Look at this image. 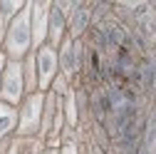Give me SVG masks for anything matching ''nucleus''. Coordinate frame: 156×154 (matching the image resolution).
<instances>
[{"mask_svg": "<svg viewBox=\"0 0 156 154\" xmlns=\"http://www.w3.org/2000/svg\"><path fill=\"white\" fill-rule=\"evenodd\" d=\"M3 50L8 55V60H15V62H23L25 57L32 52V28H30V0L27 5L17 13L10 25H8V32H5V42H3Z\"/></svg>", "mask_w": 156, "mask_h": 154, "instance_id": "1", "label": "nucleus"}, {"mask_svg": "<svg viewBox=\"0 0 156 154\" xmlns=\"http://www.w3.org/2000/svg\"><path fill=\"white\" fill-rule=\"evenodd\" d=\"M42 109H45V92L25 94V100L17 105V132H15V137H40Z\"/></svg>", "mask_w": 156, "mask_h": 154, "instance_id": "2", "label": "nucleus"}, {"mask_svg": "<svg viewBox=\"0 0 156 154\" xmlns=\"http://www.w3.org/2000/svg\"><path fill=\"white\" fill-rule=\"evenodd\" d=\"M57 62H60V75L62 77H67L72 85L80 82L82 62H84V37L82 40L65 37L62 45L57 47Z\"/></svg>", "mask_w": 156, "mask_h": 154, "instance_id": "3", "label": "nucleus"}, {"mask_svg": "<svg viewBox=\"0 0 156 154\" xmlns=\"http://www.w3.org/2000/svg\"><path fill=\"white\" fill-rule=\"evenodd\" d=\"M25 75H23V62L8 60V67L3 72L0 80V102H8L12 107H17L25 100Z\"/></svg>", "mask_w": 156, "mask_h": 154, "instance_id": "4", "label": "nucleus"}, {"mask_svg": "<svg viewBox=\"0 0 156 154\" xmlns=\"http://www.w3.org/2000/svg\"><path fill=\"white\" fill-rule=\"evenodd\" d=\"M35 52V67H37V90L47 92L50 85L55 82V77L60 75V62H57V50L52 45H42L32 50Z\"/></svg>", "mask_w": 156, "mask_h": 154, "instance_id": "5", "label": "nucleus"}, {"mask_svg": "<svg viewBox=\"0 0 156 154\" xmlns=\"http://www.w3.org/2000/svg\"><path fill=\"white\" fill-rule=\"evenodd\" d=\"M52 0H30V28H32V50L47 42V25H50Z\"/></svg>", "mask_w": 156, "mask_h": 154, "instance_id": "6", "label": "nucleus"}, {"mask_svg": "<svg viewBox=\"0 0 156 154\" xmlns=\"http://www.w3.org/2000/svg\"><path fill=\"white\" fill-rule=\"evenodd\" d=\"M97 0H77V5L67 20V37L72 40H82L92 30V13H94Z\"/></svg>", "mask_w": 156, "mask_h": 154, "instance_id": "7", "label": "nucleus"}, {"mask_svg": "<svg viewBox=\"0 0 156 154\" xmlns=\"http://www.w3.org/2000/svg\"><path fill=\"white\" fill-rule=\"evenodd\" d=\"M67 37V15L55 5L52 0V10H50V25H47V45H52L55 50L62 45V40Z\"/></svg>", "mask_w": 156, "mask_h": 154, "instance_id": "8", "label": "nucleus"}, {"mask_svg": "<svg viewBox=\"0 0 156 154\" xmlns=\"http://www.w3.org/2000/svg\"><path fill=\"white\" fill-rule=\"evenodd\" d=\"M15 132H17V107L0 102V142L12 139Z\"/></svg>", "mask_w": 156, "mask_h": 154, "instance_id": "9", "label": "nucleus"}, {"mask_svg": "<svg viewBox=\"0 0 156 154\" xmlns=\"http://www.w3.org/2000/svg\"><path fill=\"white\" fill-rule=\"evenodd\" d=\"M62 112H65V127H69V129L80 127V107H77V90H74V85L62 97Z\"/></svg>", "mask_w": 156, "mask_h": 154, "instance_id": "10", "label": "nucleus"}, {"mask_svg": "<svg viewBox=\"0 0 156 154\" xmlns=\"http://www.w3.org/2000/svg\"><path fill=\"white\" fill-rule=\"evenodd\" d=\"M45 142L40 137H12L8 154H42Z\"/></svg>", "mask_w": 156, "mask_h": 154, "instance_id": "11", "label": "nucleus"}, {"mask_svg": "<svg viewBox=\"0 0 156 154\" xmlns=\"http://www.w3.org/2000/svg\"><path fill=\"white\" fill-rule=\"evenodd\" d=\"M23 75H25V92H40L37 90V67H35V52H30L23 60Z\"/></svg>", "mask_w": 156, "mask_h": 154, "instance_id": "12", "label": "nucleus"}, {"mask_svg": "<svg viewBox=\"0 0 156 154\" xmlns=\"http://www.w3.org/2000/svg\"><path fill=\"white\" fill-rule=\"evenodd\" d=\"M69 90H72V82L67 80V77H62V75H57V77H55V82L50 85V90H47V92H55L57 97H65V94H67Z\"/></svg>", "mask_w": 156, "mask_h": 154, "instance_id": "13", "label": "nucleus"}, {"mask_svg": "<svg viewBox=\"0 0 156 154\" xmlns=\"http://www.w3.org/2000/svg\"><path fill=\"white\" fill-rule=\"evenodd\" d=\"M60 154H82V147H80L77 139H69V142L60 144Z\"/></svg>", "mask_w": 156, "mask_h": 154, "instance_id": "14", "label": "nucleus"}, {"mask_svg": "<svg viewBox=\"0 0 156 154\" xmlns=\"http://www.w3.org/2000/svg\"><path fill=\"white\" fill-rule=\"evenodd\" d=\"M107 154H134L126 144H122V142H112L109 144V149H107Z\"/></svg>", "mask_w": 156, "mask_h": 154, "instance_id": "15", "label": "nucleus"}, {"mask_svg": "<svg viewBox=\"0 0 156 154\" xmlns=\"http://www.w3.org/2000/svg\"><path fill=\"white\" fill-rule=\"evenodd\" d=\"M8 25H10V17L0 10V47H3V42H5V32H8Z\"/></svg>", "mask_w": 156, "mask_h": 154, "instance_id": "16", "label": "nucleus"}, {"mask_svg": "<svg viewBox=\"0 0 156 154\" xmlns=\"http://www.w3.org/2000/svg\"><path fill=\"white\" fill-rule=\"evenodd\" d=\"M5 67H8V55L0 50V80H3V72H5Z\"/></svg>", "mask_w": 156, "mask_h": 154, "instance_id": "17", "label": "nucleus"}, {"mask_svg": "<svg viewBox=\"0 0 156 154\" xmlns=\"http://www.w3.org/2000/svg\"><path fill=\"white\" fill-rule=\"evenodd\" d=\"M10 144H12V139H3V142H0V154H8L10 152Z\"/></svg>", "mask_w": 156, "mask_h": 154, "instance_id": "18", "label": "nucleus"}, {"mask_svg": "<svg viewBox=\"0 0 156 154\" xmlns=\"http://www.w3.org/2000/svg\"><path fill=\"white\" fill-rule=\"evenodd\" d=\"M42 154H60V147H47V144H45Z\"/></svg>", "mask_w": 156, "mask_h": 154, "instance_id": "19", "label": "nucleus"}]
</instances>
